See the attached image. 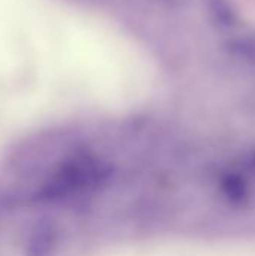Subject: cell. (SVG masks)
<instances>
[{
	"label": "cell",
	"instance_id": "2",
	"mask_svg": "<svg viewBox=\"0 0 255 256\" xmlns=\"http://www.w3.org/2000/svg\"><path fill=\"white\" fill-rule=\"evenodd\" d=\"M206 12L218 27L230 28L237 22V8L233 0H206Z\"/></svg>",
	"mask_w": 255,
	"mask_h": 256
},
{
	"label": "cell",
	"instance_id": "3",
	"mask_svg": "<svg viewBox=\"0 0 255 256\" xmlns=\"http://www.w3.org/2000/svg\"><path fill=\"white\" fill-rule=\"evenodd\" d=\"M228 50L240 60L255 64V33H246L233 38L228 42Z\"/></svg>",
	"mask_w": 255,
	"mask_h": 256
},
{
	"label": "cell",
	"instance_id": "1",
	"mask_svg": "<svg viewBox=\"0 0 255 256\" xmlns=\"http://www.w3.org/2000/svg\"><path fill=\"white\" fill-rule=\"evenodd\" d=\"M57 248V232L50 224H38L32 228L26 243L27 256H56Z\"/></svg>",
	"mask_w": 255,
	"mask_h": 256
}]
</instances>
